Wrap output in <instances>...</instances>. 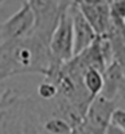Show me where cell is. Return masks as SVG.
I'll use <instances>...</instances> for the list:
<instances>
[{
	"instance_id": "11",
	"label": "cell",
	"mask_w": 125,
	"mask_h": 134,
	"mask_svg": "<svg viewBox=\"0 0 125 134\" xmlns=\"http://www.w3.org/2000/svg\"><path fill=\"white\" fill-rule=\"evenodd\" d=\"M37 94H38V99L44 100V101H51L58 95V90H57L55 82L46 78L45 81H43L38 85Z\"/></svg>"
},
{
	"instance_id": "1",
	"label": "cell",
	"mask_w": 125,
	"mask_h": 134,
	"mask_svg": "<svg viewBox=\"0 0 125 134\" xmlns=\"http://www.w3.org/2000/svg\"><path fill=\"white\" fill-rule=\"evenodd\" d=\"M9 56L16 76L43 74L47 77L51 65L49 45L33 33L14 43H7Z\"/></svg>"
},
{
	"instance_id": "3",
	"label": "cell",
	"mask_w": 125,
	"mask_h": 134,
	"mask_svg": "<svg viewBox=\"0 0 125 134\" xmlns=\"http://www.w3.org/2000/svg\"><path fill=\"white\" fill-rule=\"evenodd\" d=\"M34 17L32 33L49 45V40L55 29L59 15L68 5L64 0H26Z\"/></svg>"
},
{
	"instance_id": "7",
	"label": "cell",
	"mask_w": 125,
	"mask_h": 134,
	"mask_svg": "<svg viewBox=\"0 0 125 134\" xmlns=\"http://www.w3.org/2000/svg\"><path fill=\"white\" fill-rule=\"evenodd\" d=\"M0 134H27L21 98L0 109Z\"/></svg>"
},
{
	"instance_id": "8",
	"label": "cell",
	"mask_w": 125,
	"mask_h": 134,
	"mask_svg": "<svg viewBox=\"0 0 125 134\" xmlns=\"http://www.w3.org/2000/svg\"><path fill=\"white\" fill-rule=\"evenodd\" d=\"M75 3V1H74ZM86 18V21L90 23L95 33L100 37L107 34L109 26H111V10H109V3H101L96 5H85V4L75 3Z\"/></svg>"
},
{
	"instance_id": "16",
	"label": "cell",
	"mask_w": 125,
	"mask_h": 134,
	"mask_svg": "<svg viewBox=\"0 0 125 134\" xmlns=\"http://www.w3.org/2000/svg\"><path fill=\"white\" fill-rule=\"evenodd\" d=\"M0 45H1V42H0Z\"/></svg>"
},
{
	"instance_id": "9",
	"label": "cell",
	"mask_w": 125,
	"mask_h": 134,
	"mask_svg": "<svg viewBox=\"0 0 125 134\" xmlns=\"http://www.w3.org/2000/svg\"><path fill=\"white\" fill-rule=\"evenodd\" d=\"M84 89L87 93L90 100H94L97 95H100L103 88V73L96 68H87L84 71L81 76Z\"/></svg>"
},
{
	"instance_id": "6",
	"label": "cell",
	"mask_w": 125,
	"mask_h": 134,
	"mask_svg": "<svg viewBox=\"0 0 125 134\" xmlns=\"http://www.w3.org/2000/svg\"><path fill=\"white\" fill-rule=\"evenodd\" d=\"M70 14H72V22H73V37H74V46H73V56L87 49L92 43L96 40L98 35L95 33L90 23L84 17L81 11L75 3L70 4Z\"/></svg>"
},
{
	"instance_id": "5",
	"label": "cell",
	"mask_w": 125,
	"mask_h": 134,
	"mask_svg": "<svg viewBox=\"0 0 125 134\" xmlns=\"http://www.w3.org/2000/svg\"><path fill=\"white\" fill-rule=\"evenodd\" d=\"M33 27L34 17L28 4L25 1L11 17L0 23V42L7 44L21 40L31 34Z\"/></svg>"
},
{
	"instance_id": "12",
	"label": "cell",
	"mask_w": 125,
	"mask_h": 134,
	"mask_svg": "<svg viewBox=\"0 0 125 134\" xmlns=\"http://www.w3.org/2000/svg\"><path fill=\"white\" fill-rule=\"evenodd\" d=\"M104 134H125L123 131H120L118 127H115V126H113V124H109V127L107 128V131H106V133Z\"/></svg>"
},
{
	"instance_id": "10",
	"label": "cell",
	"mask_w": 125,
	"mask_h": 134,
	"mask_svg": "<svg viewBox=\"0 0 125 134\" xmlns=\"http://www.w3.org/2000/svg\"><path fill=\"white\" fill-rule=\"evenodd\" d=\"M44 134H73V128L66 120L58 116H51L43 122Z\"/></svg>"
},
{
	"instance_id": "2",
	"label": "cell",
	"mask_w": 125,
	"mask_h": 134,
	"mask_svg": "<svg viewBox=\"0 0 125 134\" xmlns=\"http://www.w3.org/2000/svg\"><path fill=\"white\" fill-rule=\"evenodd\" d=\"M70 4L69 3L62 10L59 18L57 21L53 32L49 40V53L51 59L50 71L47 77L50 78L59 70V67L66 64L73 57V22H72V14H70Z\"/></svg>"
},
{
	"instance_id": "13",
	"label": "cell",
	"mask_w": 125,
	"mask_h": 134,
	"mask_svg": "<svg viewBox=\"0 0 125 134\" xmlns=\"http://www.w3.org/2000/svg\"><path fill=\"white\" fill-rule=\"evenodd\" d=\"M7 78H10L7 74H0V82H3L5 81V79H7Z\"/></svg>"
},
{
	"instance_id": "14",
	"label": "cell",
	"mask_w": 125,
	"mask_h": 134,
	"mask_svg": "<svg viewBox=\"0 0 125 134\" xmlns=\"http://www.w3.org/2000/svg\"><path fill=\"white\" fill-rule=\"evenodd\" d=\"M5 1H6V0H0V6H1V5H3V4L5 3Z\"/></svg>"
},
{
	"instance_id": "4",
	"label": "cell",
	"mask_w": 125,
	"mask_h": 134,
	"mask_svg": "<svg viewBox=\"0 0 125 134\" xmlns=\"http://www.w3.org/2000/svg\"><path fill=\"white\" fill-rule=\"evenodd\" d=\"M115 110L113 101L103 95H97L87 106L83 121L73 131V134H104L111 124Z\"/></svg>"
},
{
	"instance_id": "15",
	"label": "cell",
	"mask_w": 125,
	"mask_h": 134,
	"mask_svg": "<svg viewBox=\"0 0 125 134\" xmlns=\"http://www.w3.org/2000/svg\"><path fill=\"white\" fill-rule=\"evenodd\" d=\"M64 1H68V3H73L74 0H64Z\"/></svg>"
}]
</instances>
